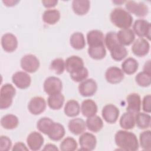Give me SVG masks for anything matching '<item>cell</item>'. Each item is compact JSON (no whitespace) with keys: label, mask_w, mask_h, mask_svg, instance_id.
<instances>
[{"label":"cell","mask_w":151,"mask_h":151,"mask_svg":"<svg viewBox=\"0 0 151 151\" xmlns=\"http://www.w3.org/2000/svg\"><path fill=\"white\" fill-rule=\"evenodd\" d=\"M116 145L123 150L136 151L139 149V143L136 136L132 132L126 130L117 131L114 136Z\"/></svg>","instance_id":"1"},{"label":"cell","mask_w":151,"mask_h":151,"mask_svg":"<svg viewBox=\"0 0 151 151\" xmlns=\"http://www.w3.org/2000/svg\"><path fill=\"white\" fill-rule=\"evenodd\" d=\"M110 18L115 26L122 29L129 28L133 22L131 14L122 8H114L110 13Z\"/></svg>","instance_id":"2"},{"label":"cell","mask_w":151,"mask_h":151,"mask_svg":"<svg viewBox=\"0 0 151 151\" xmlns=\"http://www.w3.org/2000/svg\"><path fill=\"white\" fill-rule=\"evenodd\" d=\"M16 90L14 87L9 83L4 84L0 90V109H6L11 106L12 99L15 96Z\"/></svg>","instance_id":"3"},{"label":"cell","mask_w":151,"mask_h":151,"mask_svg":"<svg viewBox=\"0 0 151 151\" xmlns=\"http://www.w3.org/2000/svg\"><path fill=\"white\" fill-rule=\"evenodd\" d=\"M43 87L44 91L50 96L61 93L63 88V83L59 78L51 76L45 79Z\"/></svg>","instance_id":"4"},{"label":"cell","mask_w":151,"mask_h":151,"mask_svg":"<svg viewBox=\"0 0 151 151\" xmlns=\"http://www.w3.org/2000/svg\"><path fill=\"white\" fill-rule=\"evenodd\" d=\"M21 67L26 72L35 73L40 67V61L33 54H27L21 60Z\"/></svg>","instance_id":"5"},{"label":"cell","mask_w":151,"mask_h":151,"mask_svg":"<svg viewBox=\"0 0 151 151\" xmlns=\"http://www.w3.org/2000/svg\"><path fill=\"white\" fill-rule=\"evenodd\" d=\"M133 32L140 38L146 37L150 40V24L147 21L139 19L135 21L133 25Z\"/></svg>","instance_id":"6"},{"label":"cell","mask_w":151,"mask_h":151,"mask_svg":"<svg viewBox=\"0 0 151 151\" xmlns=\"http://www.w3.org/2000/svg\"><path fill=\"white\" fill-rule=\"evenodd\" d=\"M125 2L126 8L129 12L134 14L139 17H143L148 14V7L143 2L137 3L134 1H127Z\"/></svg>","instance_id":"7"},{"label":"cell","mask_w":151,"mask_h":151,"mask_svg":"<svg viewBox=\"0 0 151 151\" xmlns=\"http://www.w3.org/2000/svg\"><path fill=\"white\" fill-rule=\"evenodd\" d=\"M97 90V84L92 78L86 79L81 81L78 86V91L84 97L93 96Z\"/></svg>","instance_id":"8"},{"label":"cell","mask_w":151,"mask_h":151,"mask_svg":"<svg viewBox=\"0 0 151 151\" xmlns=\"http://www.w3.org/2000/svg\"><path fill=\"white\" fill-rule=\"evenodd\" d=\"M97 143L96 136L91 133L85 132L79 137V144L82 150H93L95 149Z\"/></svg>","instance_id":"9"},{"label":"cell","mask_w":151,"mask_h":151,"mask_svg":"<svg viewBox=\"0 0 151 151\" xmlns=\"http://www.w3.org/2000/svg\"><path fill=\"white\" fill-rule=\"evenodd\" d=\"M150 50L149 42L143 38H139L133 44L132 51L138 57H143L148 54Z\"/></svg>","instance_id":"10"},{"label":"cell","mask_w":151,"mask_h":151,"mask_svg":"<svg viewBox=\"0 0 151 151\" xmlns=\"http://www.w3.org/2000/svg\"><path fill=\"white\" fill-rule=\"evenodd\" d=\"M46 108V102L44 98L36 96L32 98L28 105L29 111L34 115H38L42 113Z\"/></svg>","instance_id":"11"},{"label":"cell","mask_w":151,"mask_h":151,"mask_svg":"<svg viewBox=\"0 0 151 151\" xmlns=\"http://www.w3.org/2000/svg\"><path fill=\"white\" fill-rule=\"evenodd\" d=\"M102 117L109 123H114L119 116V110L114 105L108 104L104 106L102 109Z\"/></svg>","instance_id":"12"},{"label":"cell","mask_w":151,"mask_h":151,"mask_svg":"<svg viewBox=\"0 0 151 151\" xmlns=\"http://www.w3.org/2000/svg\"><path fill=\"white\" fill-rule=\"evenodd\" d=\"M13 83L19 88L25 89L28 88L31 82V77L28 74L24 71H17L12 76Z\"/></svg>","instance_id":"13"},{"label":"cell","mask_w":151,"mask_h":151,"mask_svg":"<svg viewBox=\"0 0 151 151\" xmlns=\"http://www.w3.org/2000/svg\"><path fill=\"white\" fill-rule=\"evenodd\" d=\"M87 41L88 47L103 45H104V34L100 30L90 31L87 34Z\"/></svg>","instance_id":"14"},{"label":"cell","mask_w":151,"mask_h":151,"mask_svg":"<svg viewBox=\"0 0 151 151\" xmlns=\"http://www.w3.org/2000/svg\"><path fill=\"white\" fill-rule=\"evenodd\" d=\"M105 78L111 84H117L123 80L124 73L119 67H110L106 71Z\"/></svg>","instance_id":"15"},{"label":"cell","mask_w":151,"mask_h":151,"mask_svg":"<svg viewBox=\"0 0 151 151\" xmlns=\"http://www.w3.org/2000/svg\"><path fill=\"white\" fill-rule=\"evenodd\" d=\"M1 45L5 51L12 52L18 47L17 38L12 33H6L1 38Z\"/></svg>","instance_id":"16"},{"label":"cell","mask_w":151,"mask_h":151,"mask_svg":"<svg viewBox=\"0 0 151 151\" xmlns=\"http://www.w3.org/2000/svg\"><path fill=\"white\" fill-rule=\"evenodd\" d=\"M84 67V61L81 58L77 55L68 57L65 61V68L70 74L77 71Z\"/></svg>","instance_id":"17"},{"label":"cell","mask_w":151,"mask_h":151,"mask_svg":"<svg viewBox=\"0 0 151 151\" xmlns=\"http://www.w3.org/2000/svg\"><path fill=\"white\" fill-rule=\"evenodd\" d=\"M127 107L126 111L134 114L139 113L141 109L140 96L135 93L129 94L127 97Z\"/></svg>","instance_id":"18"},{"label":"cell","mask_w":151,"mask_h":151,"mask_svg":"<svg viewBox=\"0 0 151 151\" xmlns=\"http://www.w3.org/2000/svg\"><path fill=\"white\" fill-rule=\"evenodd\" d=\"M44 140L41 134L37 132H31L27 138V145L29 148L33 151L40 150L44 143Z\"/></svg>","instance_id":"19"},{"label":"cell","mask_w":151,"mask_h":151,"mask_svg":"<svg viewBox=\"0 0 151 151\" xmlns=\"http://www.w3.org/2000/svg\"><path fill=\"white\" fill-rule=\"evenodd\" d=\"M68 127L74 134L78 135L84 133L86 129V124L84 120L80 118H75L69 121Z\"/></svg>","instance_id":"20"},{"label":"cell","mask_w":151,"mask_h":151,"mask_svg":"<svg viewBox=\"0 0 151 151\" xmlns=\"http://www.w3.org/2000/svg\"><path fill=\"white\" fill-rule=\"evenodd\" d=\"M119 42L123 45H129L135 39L134 32L131 29H121L117 33Z\"/></svg>","instance_id":"21"},{"label":"cell","mask_w":151,"mask_h":151,"mask_svg":"<svg viewBox=\"0 0 151 151\" xmlns=\"http://www.w3.org/2000/svg\"><path fill=\"white\" fill-rule=\"evenodd\" d=\"M81 111L84 116L89 117L96 114L97 111V106L93 100L86 99L81 103Z\"/></svg>","instance_id":"22"},{"label":"cell","mask_w":151,"mask_h":151,"mask_svg":"<svg viewBox=\"0 0 151 151\" xmlns=\"http://www.w3.org/2000/svg\"><path fill=\"white\" fill-rule=\"evenodd\" d=\"M65 135V129L63 125L59 123L54 122L47 136L54 141L61 140Z\"/></svg>","instance_id":"23"},{"label":"cell","mask_w":151,"mask_h":151,"mask_svg":"<svg viewBox=\"0 0 151 151\" xmlns=\"http://www.w3.org/2000/svg\"><path fill=\"white\" fill-rule=\"evenodd\" d=\"M90 2L88 0H74L72 2L73 11L78 15L86 14L90 9Z\"/></svg>","instance_id":"24"},{"label":"cell","mask_w":151,"mask_h":151,"mask_svg":"<svg viewBox=\"0 0 151 151\" xmlns=\"http://www.w3.org/2000/svg\"><path fill=\"white\" fill-rule=\"evenodd\" d=\"M86 127L91 132L97 133L99 132L103 127V122L98 116H93L87 117L86 122Z\"/></svg>","instance_id":"25"},{"label":"cell","mask_w":151,"mask_h":151,"mask_svg":"<svg viewBox=\"0 0 151 151\" xmlns=\"http://www.w3.org/2000/svg\"><path fill=\"white\" fill-rule=\"evenodd\" d=\"M64 102V96L61 93L50 95L47 100L48 106L52 110L60 109L62 107Z\"/></svg>","instance_id":"26"},{"label":"cell","mask_w":151,"mask_h":151,"mask_svg":"<svg viewBox=\"0 0 151 151\" xmlns=\"http://www.w3.org/2000/svg\"><path fill=\"white\" fill-rule=\"evenodd\" d=\"M60 18V11L56 9H47L42 14V20L44 22L50 25H53L57 23Z\"/></svg>","instance_id":"27"},{"label":"cell","mask_w":151,"mask_h":151,"mask_svg":"<svg viewBox=\"0 0 151 151\" xmlns=\"http://www.w3.org/2000/svg\"><path fill=\"white\" fill-rule=\"evenodd\" d=\"M19 124L18 118L14 114H8L4 116L1 119V126L6 129L11 130L16 128Z\"/></svg>","instance_id":"28"},{"label":"cell","mask_w":151,"mask_h":151,"mask_svg":"<svg viewBox=\"0 0 151 151\" xmlns=\"http://www.w3.org/2000/svg\"><path fill=\"white\" fill-rule=\"evenodd\" d=\"M80 106L78 102L75 100H68L64 106V111L68 117H76L79 114Z\"/></svg>","instance_id":"29"},{"label":"cell","mask_w":151,"mask_h":151,"mask_svg":"<svg viewBox=\"0 0 151 151\" xmlns=\"http://www.w3.org/2000/svg\"><path fill=\"white\" fill-rule=\"evenodd\" d=\"M71 46L76 50H81L86 45V41L84 35L81 32H77L73 33L70 38Z\"/></svg>","instance_id":"30"},{"label":"cell","mask_w":151,"mask_h":151,"mask_svg":"<svg viewBox=\"0 0 151 151\" xmlns=\"http://www.w3.org/2000/svg\"><path fill=\"white\" fill-rule=\"evenodd\" d=\"M111 58L116 61H121L128 54L126 48L121 44H118L113 47L110 50Z\"/></svg>","instance_id":"31"},{"label":"cell","mask_w":151,"mask_h":151,"mask_svg":"<svg viewBox=\"0 0 151 151\" xmlns=\"http://www.w3.org/2000/svg\"><path fill=\"white\" fill-rule=\"evenodd\" d=\"M138 62L134 58L129 57L126 59L122 64V68L123 73L127 74H133L138 69Z\"/></svg>","instance_id":"32"},{"label":"cell","mask_w":151,"mask_h":151,"mask_svg":"<svg viewBox=\"0 0 151 151\" xmlns=\"http://www.w3.org/2000/svg\"><path fill=\"white\" fill-rule=\"evenodd\" d=\"M120 126L124 129L129 130L133 129L135 126L134 114L126 112L123 114L120 119Z\"/></svg>","instance_id":"33"},{"label":"cell","mask_w":151,"mask_h":151,"mask_svg":"<svg viewBox=\"0 0 151 151\" xmlns=\"http://www.w3.org/2000/svg\"><path fill=\"white\" fill-rule=\"evenodd\" d=\"M135 123L137 126L142 129L149 128L150 126L151 117L149 114L139 112L134 116Z\"/></svg>","instance_id":"34"},{"label":"cell","mask_w":151,"mask_h":151,"mask_svg":"<svg viewBox=\"0 0 151 151\" xmlns=\"http://www.w3.org/2000/svg\"><path fill=\"white\" fill-rule=\"evenodd\" d=\"M88 54L90 57L94 60H101L104 58L106 55V50L104 45L88 47Z\"/></svg>","instance_id":"35"},{"label":"cell","mask_w":151,"mask_h":151,"mask_svg":"<svg viewBox=\"0 0 151 151\" xmlns=\"http://www.w3.org/2000/svg\"><path fill=\"white\" fill-rule=\"evenodd\" d=\"M54 122L48 117H42L39 119L37 123V129L42 133L47 135Z\"/></svg>","instance_id":"36"},{"label":"cell","mask_w":151,"mask_h":151,"mask_svg":"<svg viewBox=\"0 0 151 151\" xmlns=\"http://www.w3.org/2000/svg\"><path fill=\"white\" fill-rule=\"evenodd\" d=\"M135 80L139 86L148 87L151 83V74L144 71L140 72L135 77Z\"/></svg>","instance_id":"37"},{"label":"cell","mask_w":151,"mask_h":151,"mask_svg":"<svg viewBox=\"0 0 151 151\" xmlns=\"http://www.w3.org/2000/svg\"><path fill=\"white\" fill-rule=\"evenodd\" d=\"M140 145L141 147L145 150H151V132L146 130L142 132L139 136Z\"/></svg>","instance_id":"38"},{"label":"cell","mask_w":151,"mask_h":151,"mask_svg":"<svg viewBox=\"0 0 151 151\" xmlns=\"http://www.w3.org/2000/svg\"><path fill=\"white\" fill-rule=\"evenodd\" d=\"M77 147V142L71 137L65 138L60 143V149L62 151H73L75 150Z\"/></svg>","instance_id":"39"},{"label":"cell","mask_w":151,"mask_h":151,"mask_svg":"<svg viewBox=\"0 0 151 151\" xmlns=\"http://www.w3.org/2000/svg\"><path fill=\"white\" fill-rule=\"evenodd\" d=\"M50 68L55 73L57 74H61L64 71L65 62L63 58H55L51 61Z\"/></svg>","instance_id":"40"},{"label":"cell","mask_w":151,"mask_h":151,"mask_svg":"<svg viewBox=\"0 0 151 151\" xmlns=\"http://www.w3.org/2000/svg\"><path fill=\"white\" fill-rule=\"evenodd\" d=\"M104 43L109 50L114 45L120 44L117 39V33L114 31H110L106 34L104 38Z\"/></svg>","instance_id":"41"},{"label":"cell","mask_w":151,"mask_h":151,"mask_svg":"<svg viewBox=\"0 0 151 151\" xmlns=\"http://www.w3.org/2000/svg\"><path fill=\"white\" fill-rule=\"evenodd\" d=\"M88 76V71L86 67L70 74L71 78L75 82H81L85 80Z\"/></svg>","instance_id":"42"},{"label":"cell","mask_w":151,"mask_h":151,"mask_svg":"<svg viewBox=\"0 0 151 151\" xmlns=\"http://www.w3.org/2000/svg\"><path fill=\"white\" fill-rule=\"evenodd\" d=\"M12 142L11 139L6 136L0 137V150L1 151H8L11 149Z\"/></svg>","instance_id":"43"},{"label":"cell","mask_w":151,"mask_h":151,"mask_svg":"<svg viewBox=\"0 0 151 151\" xmlns=\"http://www.w3.org/2000/svg\"><path fill=\"white\" fill-rule=\"evenodd\" d=\"M142 108L144 111L150 113L151 111V96L147 94L145 96L142 101Z\"/></svg>","instance_id":"44"},{"label":"cell","mask_w":151,"mask_h":151,"mask_svg":"<svg viewBox=\"0 0 151 151\" xmlns=\"http://www.w3.org/2000/svg\"><path fill=\"white\" fill-rule=\"evenodd\" d=\"M12 151H16V150H28V148L22 142H17L16 143L12 149Z\"/></svg>","instance_id":"45"},{"label":"cell","mask_w":151,"mask_h":151,"mask_svg":"<svg viewBox=\"0 0 151 151\" xmlns=\"http://www.w3.org/2000/svg\"><path fill=\"white\" fill-rule=\"evenodd\" d=\"M58 3L57 0H44L42 1V4L45 8L54 7Z\"/></svg>","instance_id":"46"},{"label":"cell","mask_w":151,"mask_h":151,"mask_svg":"<svg viewBox=\"0 0 151 151\" xmlns=\"http://www.w3.org/2000/svg\"><path fill=\"white\" fill-rule=\"evenodd\" d=\"M19 1H16V0H5L2 1V2L5 4V6H12L15 5L17 4H18Z\"/></svg>","instance_id":"47"},{"label":"cell","mask_w":151,"mask_h":151,"mask_svg":"<svg viewBox=\"0 0 151 151\" xmlns=\"http://www.w3.org/2000/svg\"><path fill=\"white\" fill-rule=\"evenodd\" d=\"M43 150H58V149L57 146L53 144L48 143L45 145L44 147L42 149Z\"/></svg>","instance_id":"48"},{"label":"cell","mask_w":151,"mask_h":151,"mask_svg":"<svg viewBox=\"0 0 151 151\" xmlns=\"http://www.w3.org/2000/svg\"><path fill=\"white\" fill-rule=\"evenodd\" d=\"M150 60L147 61L144 65L143 67V71H146V72H148V73H150Z\"/></svg>","instance_id":"49"},{"label":"cell","mask_w":151,"mask_h":151,"mask_svg":"<svg viewBox=\"0 0 151 151\" xmlns=\"http://www.w3.org/2000/svg\"><path fill=\"white\" fill-rule=\"evenodd\" d=\"M113 3H114V4H122V3H124V2H125V1H113Z\"/></svg>","instance_id":"50"}]
</instances>
